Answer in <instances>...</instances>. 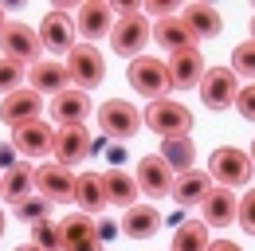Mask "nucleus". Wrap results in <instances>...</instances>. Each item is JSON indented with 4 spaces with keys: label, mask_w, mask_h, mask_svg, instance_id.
Masks as SVG:
<instances>
[{
    "label": "nucleus",
    "mask_w": 255,
    "mask_h": 251,
    "mask_svg": "<svg viewBox=\"0 0 255 251\" xmlns=\"http://www.w3.org/2000/svg\"><path fill=\"white\" fill-rule=\"evenodd\" d=\"M75 173L67 169V165H39L35 169V192L39 196H47L51 204H67V200H75Z\"/></svg>",
    "instance_id": "9b49d317"
},
{
    "label": "nucleus",
    "mask_w": 255,
    "mask_h": 251,
    "mask_svg": "<svg viewBox=\"0 0 255 251\" xmlns=\"http://www.w3.org/2000/svg\"><path fill=\"white\" fill-rule=\"evenodd\" d=\"M126 79H129V87L137 94H145L149 102H157V98H165V94L173 91V83H169V63L153 59V55L129 59L126 63Z\"/></svg>",
    "instance_id": "f03ea898"
},
{
    "label": "nucleus",
    "mask_w": 255,
    "mask_h": 251,
    "mask_svg": "<svg viewBox=\"0 0 255 251\" xmlns=\"http://www.w3.org/2000/svg\"><path fill=\"white\" fill-rule=\"evenodd\" d=\"M145 126L157 133L161 141H169V137H189L192 133V114L185 102H177V98H157V102H149L145 106Z\"/></svg>",
    "instance_id": "f257e3e1"
},
{
    "label": "nucleus",
    "mask_w": 255,
    "mask_h": 251,
    "mask_svg": "<svg viewBox=\"0 0 255 251\" xmlns=\"http://www.w3.org/2000/svg\"><path fill=\"white\" fill-rule=\"evenodd\" d=\"M0 236H4V212H0Z\"/></svg>",
    "instance_id": "37998d69"
},
{
    "label": "nucleus",
    "mask_w": 255,
    "mask_h": 251,
    "mask_svg": "<svg viewBox=\"0 0 255 251\" xmlns=\"http://www.w3.org/2000/svg\"><path fill=\"white\" fill-rule=\"evenodd\" d=\"M59 232H63V251H102L98 224L87 212H71L67 220H59Z\"/></svg>",
    "instance_id": "2eb2a0df"
},
{
    "label": "nucleus",
    "mask_w": 255,
    "mask_h": 251,
    "mask_svg": "<svg viewBox=\"0 0 255 251\" xmlns=\"http://www.w3.org/2000/svg\"><path fill=\"white\" fill-rule=\"evenodd\" d=\"M4 24H8V20H4V8H0V31H4Z\"/></svg>",
    "instance_id": "a19ab883"
},
{
    "label": "nucleus",
    "mask_w": 255,
    "mask_h": 251,
    "mask_svg": "<svg viewBox=\"0 0 255 251\" xmlns=\"http://www.w3.org/2000/svg\"><path fill=\"white\" fill-rule=\"evenodd\" d=\"M67 75L75 91H95L98 83L106 79V59L95 43H75V51L67 55Z\"/></svg>",
    "instance_id": "39448f33"
},
{
    "label": "nucleus",
    "mask_w": 255,
    "mask_h": 251,
    "mask_svg": "<svg viewBox=\"0 0 255 251\" xmlns=\"http://www.w3.org/2000/svg\"><path fill=\"white\" fill-rule=\"evenodd\" d=\"M12 145H16V153H24V157H47V153H55V129L47 122H24V126H16L12 129Z\"/></svg>",
    "instance_id": "4468645a"
},
{
    "label": "nucleus",
    "mask_w": 255,
    "mask_h": 251,
    "mask_svg": "<svg viewBox=\"0 0 255 251\" xmlns=\"http://www.w3.org/2000/svg\"><path fill=\"white\" fill-rule=\"evenodd\" d=\"M232 71H236V79L244 75V79L255 83V39H244V43L232 51Z\"/></svg>",
    "instance_id": "2f4dec72"
},
{
    "label": "nucleus",
    "mask_w": 255,
    "mask_h": 251,
    "mask_svg": "<svg viewBox=\"0 0 255 251\" xmlns=\"http://www.w3.org/2000/svg\"><path fill=\"white\" fill-rule=\"evenodd\" d=\"M39 110H43V98L35 91H24V87H20L16 94H8V98L0 102V122H8L16 129V126H24V122H35Z\"/></svg>",
    "instance_id": "6ab92c4d"
},
{
    "label": "nucleus",
    "mask_w": 255,
    "mask_h": 251,
    "mask_svg": "<svg viewBox=\"0 0 255 251\" xmlns=\"http://www.w3.org/2000/svg\"><path fill=\"white\" fill-rule=\"evenodd\" d=\"M192 157H196L192 137H169V141H161V161H165V165H169L177 177L192 169Z\"/></svg>",
    "instance_id": "c85d7f7f"
},
{
    "label": "nucleus",
    "mask_w": 255,
    "mask_h": 251,
    "mask_svg": "<svg viewBox=\"0 0 255 251\" xmlns=\"http://www.w3.org/2000/svg\"><path fill=\"white\" fill-rule=\"evenodd\" d=\"M133 181H137V188L145 192V196H153V200H161V196H169L173 192V181H177V173L161 161V153H149L137 161V173H133Z\"/></svg>",
    "instance_id": "f8f14e48"
},
{
    "label": "nucleus",
    "mask_w": 255,
    "mask_h": 251,
    "mask_svg": "<svg viewBox=\"0 0 255 251\" xmlns=\"http://www.w3.org/2000/svg\"><path fill=\"white\" fill-rule=\"evenodd\" d=\"M16 251H39V248H35V244H24V248H16Z\"/></svg>",
    "instance_id": "ea45409f"
},
{
    "label": "nucleus",
    "mask_w": 255,
    "mask_h": 251,
    "mask_svg": "<svg viewBox=\"0 0 255 251\" xmlns=\"http://www.w3.org/2000/svg\"><path fill=\"white\" fill-rule=\"evenodd\" d=\"M67 83H71V75H67V63L39 59V63L32 67V91H35V94H63V91H71Z\"/></svg>",
    "instance_id": "b1692460"
},
{
    "label": "nucleus",
    "mask_w": 255,
    "mask_h": 251,
    "mask_svg": "<svg viewBox=\"0 0 255 251\" xmlns=\"http://www.w3.org/2000/svg\"><path fill=\"white\" fill-rule=\"evenodd\" d=\"M252 169H255L252 153H244V149H236V145H220L216 153L208 157V177L220 188H232V192L252 181Z\"/></svg>",
    "instance_id": "7ed1b4c3"
},
{
    "label": "nucleus",
    "mask_w": 255,
    "mask_h": 251,
    "mask_svg": "<svg viewBox=\"0 0 255 251\" xmlns=\"http://www.w3.org/2000/svg\"><path fill=\"white\" fill-rule=\"evenodd\" d=\"M157 228H161V212L153 204H133L122 216V236H129V240H153Z\"/></svg>",
    "instance_id": "5701e85b"
},
{
    "label": "nucleus",
    "mask_w": 255,
    "mask_h": 251,
    "mask_svg": "<svg viewBox=\"0 0 255 251\" xmlns=\"http://www.w3.org/2000/svg\"><path fill=\"white\" fill-rule=\"evenodd\" d=\"M12 216L24 220V224H39V220H51V200L47 196H39V192H32V196H24L20 204H12Z\"/></svg>",
    "instance_id": "c756f323"
},
{
    "label": "nucleus",
    "mask_w": 255,
    "mask_h": 251,
    "mask_svg": "<svg viewBox=\"0 0 255 251\" xmlns=\"http://www.w3.org/2000/svg\"><path fill=\"white\" fill-rule=\"evenodd\" d=\"M20 83H24V63L0 55V94H4V98L16 94V91H20Z\"/></svg>",
    "instance_id": "473e14b6"
},
{
    "label": "nucleus",
    "mask_w": 255,
    "mask_h": 251,
    "mask_svg": "<svg viewBox=\"0 0 255 251\" xmlns=\"http://www.w3.org/2000/svg\"><path fill=\"white\" fill-rule=\"evenodd\" d=\"M141 126H145L141 110L129 106L126 98H110V102L98 106V129H102L106 137H114V141H129Z\"/></svg>",
    "instance_id": "20e7f679"
},
{
    "label": "nucleus",
    "mask_w": 255,
    "mask_h": 251,
    "mask_svg": "<svg viewBox=\"0 0 255 251\" xmlns=\"http://www.w3.org/2000/svg\"><path fill=\"white\" fill-rule=\"evenodd\" d=\"M240 216V196L232 192V188H212L208 192V200L200 204V220L208 224V228H228V224H236Z\"/></svg>",
    "instance_id": "f3484780"
},
{
    "label": "nucleus",
    "mask_w": 255,
    "mask_h": 251,
    "mask_svg": "<svg viewBox=\"0 0 255 251\" xmlns=\"http://www.w3.org/2000/svg\"><path fill=\"white\" fill-rule=\"evenodd\" d=\"M208 248H212V240H208L204 220H185L173 232V244H169V251H208Z\"/></svg>",
    "instance_id": "cd10ccee"
},
{
    "label": "nucleus",
    "mask_w": 255,
    "mask_h": 251,
    "mask_svg": "<svg viewBox=\"0 0 255 251\" xmlns=\"http://www.w3.org/2000/svg\"><path fill=\"white\" fill-rule=\"evenodd\" d=\"M149 39H153V24H149L145 16H126V20H118L114 31H110V47H114L122 59H137Z\"/></svg>",
    "instance_id": "1a4fd4ad"
},
{
    "label": "nucleus",
    "mask_w": 255,
    "mask_h": 251,
    "mask_svg": "<svg viewBox=\"0 0 255 251\" xmlns=\"http://www.w3.org/2000/svg\"><path fill=\"white\" fill-rule=\"evenodd\" d=\"M204 71L208 67H204L200 47H189V51H181V55L169 59V83H173V91H192V87H200Z\"/></svg>",
    "instance_id": "dca6fc26"
},
{
    "label": "nucleus",
    "mask_w": 255,
    "mask_h": 251,
    "mask_svg": "<svg viewBox=\"0 0 255 251\" xmlns=\"http://www.w3.org/2000/svg\"><path fill=\"white\" fill-rule=\"evenodd\" d=\"M145 12L157 16V20H169L173 16V0H145Z\"/></svg>",
    "instance_id": "c9c22d12"
},
{
    "label": "nucleus",
    "mask_w": 255,
    "mask_h": 251,
    "mask_svg": "<svg viewBox=\"0 0 255 251\" xmlns=\"http://www.w3.org/2000/svg\"><path fill=\"white\" fill-rule=\"evenodd\" d=\"M236 110L248 118V122H255V83H248V87H240V98H236Z\"/></svg>",
    "instance_id": "f704fd0d"
},
{
    "label": "nucleus",
    "mask_w": 255,
    "mask_h": 251,
    "mask_svg": "<svg viewBox=\"0 0 255 251\" xmlns=\"http://www.w3.org/2000/svg\"><path fill=\"white\" fill-rule=\"evenodd\" d=\"M35 169H39V165H32V161H20L16 169H8V173H4V192H0V196H4L8 204H20L24 196H32L35 192Z\"/></svg>",
    "instance_id": "bb28decb"
},
{
    "label": "nucleus",
    "mask_w": 255,
    "mask_h": 251,
    "mask_svg": "<svg viewBox=\"0 0 255 251\" xmlns=\"http://www.w3.org/2000/svg\"><path fill=\"white\" fill-rule=\"evenodd\" d=\"M252 39H255V16H252Z\"/></svg>",
    "instance_id": "c03bdc74"
},
{
    "label": "nucleus",
    "mask_w": 255,
    "mask_h": 251,
    "mask_svg": "<svg viewBox=\"0 0 255 251\" xmlns=\"http://www.w3.org/2000/svg\"><path fill=\"white\" fill-rule=\"evenodd\" d=\"M91 110H95V106H91V94L75 91V87L51 98V118H55L59 126H83L87 118H91Z\"/></svg>",
    "instance_id": "a211bd4d"
},
{
    "label": "nucleus",
    "mask_w": 255,
    "mask_h": 251,
    "mask_svg": "<svg viewBox=\"0 0 255 251\" xmlns=\"http://www.w3.org/2000/svg\"><path fill=\"white\" fill-rule=\"evenodd\" d=\"M102 181H106V200H110L114 208L126 212V208L137 204V192H141V188H137V181L129 177L126 169H110V173H102Z\"/></svg>",
    "instance_id": "a878e982"
},
{
    "label": "nucleus",
    "mask_w": 255,
    "mask_h": 251,
    "mask_svg": "<svg viewBox=\"0 0 255 251\" xmlns=\"http://www.w3.org/2000/svg\"><path fill=\"white\" fill-rule=\"evenodd\" d=\"M95 149V137H91V129L87 126H59L55 129V165H67V169H75L79 161H87Z\"/></svg>",
    "instance_id": "9d476101"
},
{
    "label": "nucleus",
    "mask_w": 255,
    "mask_h": 251,
    "mask_svg": "<svg viewBox=\"0 0 255 251\" xmlns=\"http://www.w3.org/2000/svg\"><path fill=\"white\" fill-rule=\"evenodd\" d=\"M208 251H244V248H240V244H232V240H216Z\"/></svg>",
    "instance_id": "58836bf2"
},
{
    "label": "nucleus",
    "mask_w": 255,
    "mask_h": 251,
    "mask_svg": "<svg viewBox=\"0 0 255 251\" xmlns=\"http://www.w3.org/2000/svg\"><path fill=\"white\" fill-rule=\"evenodd\" d=\"M0 165H4V173L20 165V161H16V145H4V141H0Z\"/></svg>",
    "instance_id": "4c0bfd02"
},
{
    "label": "nucleus",
    "mask_w": 255,
    "mask_h": 251,
    "mask_svg": "<svg viewBox=\"0 0 255 251\" xmlns=\"http://www.w3.org/2000/svg\"><path fill=\"white\" fill-rule=\"evenodd\" d=\"M181 20H185V28H189L196 39H212V35H220V28H224L220 12H216L212 4H200V0L181 12Z\"/></svg>",
    "instance_id": "393cba45"
},
{
    "label": "nucleus",
    "mask_w": 255,
    "mask_h": 251,
    "mask_svg": "<svg viewBox=\"0 0 255 251\" xmlns=\"http://www.w3.org/2000/svg\"><path fill=\"white\" fill-rule=\"evenodd\" d=\"M75 204H79V212H87V216H98L110 200H106V181H102V173H83L79 181H75Z\"/></svg>",
    "instance_id": "4be33fe9"
},
{
    "label": "nucleus",
    "mask_w": 255,
    "mask_h": 251,
    "mask_svg": "<svg viewBox=\"0 0 255 251\" xmlns=\"http://www.w3.org/2000/svg\"><path fill=\"white\" fill-rule=\"evenodd\" d=\"M110 8H114L122 20H126V16H141V4H137V0H114Z\"/></svg>",
    "instance_id": "e433bc0d"
},
{
    "label": "nucleus",
    "mask_w": 255,
    "mask_h": 251,
    "mask_svg": "<svg viewBox=\"0 0 255 251\" xmlns=\"http://www.w3.org/2000/svg\"><path fill=\"white\" fill-rule=\"evenodd\" d=\"M212 177L208 173H200V169H189V173H181L177 181H173V200L181 204V208H192V204H204L208 200V192H212Z\"/></svg>",
    "instance_id": "aec40b11"
},
{
    "label": "nucleus",
    "mask_w": 255,
    "mask_h": 251,
    "mask_svg": "<svg viewBox=\"0 0 255 251\" xmlns=\"http://www.w3.org/2000/svg\"><path fill=\"white\" fill-rule=\"evenodd\" d=\"M248 153H252V165H255V141H252V149H248Z\"/></svg>",
    "instance_id": "79ce46f5"
},
{
    "label": "nucleus",
    "mask_w": 255,
    "mask_h": 251,
    "mask_svg": "<svg viewBox=\"0 0 255 251\" xmlns=\"http://www.w3.org/2000/svg\"><path fill=\"white\" fill-rule=\"evenodd\" d=\"M114 8L106 4V0H87L83 8H79V16H75V28L83 35V43H95L102 35H110L114 31Z\"/></svg>",
    "instance_id": "ddd939ff"
},
{
    "label": "nucleus",
    "mask_w": 255,
    "mask_h": 251,
    "mask_svg": "<svg viewBox=\"0 0 255 251\" xmlns=\"http://www.w3.org/2000/svg\"><path fill=\"white\" fill-rule=\"evenodd\" d=\"M153 39L161 43V51H169V55H181V51L196 47V35L185 28V20H181V16L157 20V24H153Z\"/></svg>",
    "instance_id": "412c9836"
},
{
    "label": "nucleus",
    "mask_w": 255,
    "mask_h": 251,
    "mask_svg": "<svg viewBox=\"0 0 255 251\" xmlns=\"http://www.w3.org/2000/svg\"><path fill=\"white\" fill-rule=\"evenodd\" d=\"M236 98H240L236 71L232 67H208L204 79H200V102L208 110H228V106H236Z\"/></svg>",
    "instance_id": "423d86ee"
},
{
    "label": "nucleus",
    "mask_w": 255,
    "mask_h": 251,
    "mask_svg": "<svg viewBox=\"0 0 255 251\" xmlns=\"http://www.w3.org/2000/svg\"><path fill=\"white\" fill-rule=\"evenodd\" d=\"M32 244L39 251H63V232H59V224H55V220L32 224Z\"/></svg>",
    "instance_id": "7c9ffc66"
},
{
    "label": "nucleus",
    "mask_w": 255,
    "mask_h": 251,
    "mask_svg": "<svg viewBox=\"0 0 255 251\" xmlns=\"http://www.w3.org/2000/svg\"><path fill=\"white\" fill-rule=\"evenodd\" d=\"M236 224H240L248 236H255V188H248V192L240 196V216H236Z\"/></svg>",
    "instance_id": "72a5a7b5"
},
{
    "label": "nucleus",
    "mask_w": 255,
    "mask_h": 251,
    "mask_svg": "<svg viewBox=\"0 0 255 251\" xmlns=\"http://www.w3.org/2000/svg\"><path fill=\"white\" fill-rule=\"evenodd\" d=\"M39 51H43V43H39V31L28 28V24H20V20H12V24H4L0 31V55L4 59H16V63H39Z\"/></svg>",
    "instance_id": "0eeeda50"
},
{
    "label": "nucleus",
    "mask_w": 255,
    "mask_h": 251,
    "mask_svg": "<svg viewBox=\"0 0 255 251\" xmlns=\"http://www.w3.org/2000/svg\"><path fill=\"white\" fill-rule=\"evenodd\" d=\"M0 192H4V173H0Z\"/></svg>",
    "instance_id": "a18cd8bd"
},
{
    "label": "nucleus",
    "mask_w": 255,
    "mask_h": 251,
    "mask_svg": "<svg viewBox=\"0 0 255 251\" xmlns=\"http://www.w3.org/2000/svg\"><path fill=\"white\" fill-rule=\"evenodd\" d=\"M75 39H79V28H75V20L67 16V8H51V12L43 16V24H39V43H43V51H51V55H71V51H75Z\"/></svg>",
    "instance_id": "6e6552de"
}]
</instances>
